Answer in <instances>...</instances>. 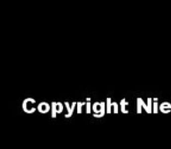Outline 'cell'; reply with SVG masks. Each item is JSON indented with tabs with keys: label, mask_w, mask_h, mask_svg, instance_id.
<instances>
[{
	"label": "cell",
	"mask_w": 171,
	"mask_h": 149,
	"mask_svg": "<svg viewBox=\"0 0 171 149\" xmlns=\"http://www.w3.org/2000/svg\"><path fill=\"white\" fill-rule=\"evenodd\" d=\"M142 107L147 114H151L152 112V99L149 97L147 99V104H146L144 100L141 97L137 99V113L141 114L142 112Z\"/></svg>",
	"instance_id": "6da1fadb"
},
{
	"label": "cell",
	"mask_w": 171,
	"mask_h": 149,
	"mask_svg": "<svg viewBox=\"0 0 171 149\" xmlns=\"http://www.w3.org/2000/svg\"><path fill=\"white\" fill-rule=\"evenodd\" d=\"M64 104H65V107H66L67 111H68V113L66 114H65L64 115V117L66 118H71V117L73 114L74 110H75L76 107L77 102H76V101L72 102V104H71V106H70L69 103L68 101H65Z\"/></svg>",
	"instance_id": "7a4b0ae2"
},
{
	"label": "cell",
	"mask_w": 171,
	"mask_h": 149,
	"mask_svg": "<svg viewBox=\"0 0 171 149\" xmlns=\"http://www.w3.org/2000/svg\"><path fill=\"white\" fill-rule=\"evenodd\" d=\"M51 109L50 104L46 101L41 102L37 106V110L41 114H46L49 112Z\"/></svg>",
	"instance_id": "3957f363"
},
{
	"label": "cell",
	"mask_w": 171,
	"mask_h": 149,
	"mask_svg": "<svg viewBox=\"0 0 171 149\" xmlns=\"http://www.w3.org/2000/svg\"><path fill=\"white\" fill-rule=\"evenodd\" d=\"M160 110L162 113L168 114L171 111V104L169 102H164L160 106Z\"/></svg>",
	"instance_id": "277c9868"
},
{
	"label": "cell",
	"mask_w": 171,
	"mask_h": 149,
	"mask_svg": "<svg viewBox=\"0 0 171 149\" xmlns=\"http://www.w3.org/2000/svg\"><path fill=\"white\" fill-rule=\"evenodd\" d=\"M31 103L33 104H34L36 103V100L33 99V98H31V97H28V98H26L22 102V109L23 111L27 113V114H29V109H28L27 108V104L28 103Z\"/></svg>",
	"instance_id": "5b68a950"
},
{
	"label": "cell",
	"mask_w": 171,
	"mask_h": 149,
	"mask_svg": "<svg viewBox=\"0 0 171 149\" xmlns=\"http://www.w3.org/2000/svg\"><path fill=\"white\" fill-rule=\"evenodd\" d=\"M129 105V102L126 101V99L123 98L120 101V106H121V112L123 114H128L129 110L126 109V106Z\"/></svg>",
	"instance_id": "8992f818"
},
{
	"label": "cell",
	"mask_w": 171,
	"mask_h": 149,
	"mask_svg": "<svg viewBox=\"0 0 171 149\" xmlns=\"http://www.w3.org/2000/svg\"><path fill=\"white\" fill-rule=\"evenodd\" d=\"M51 117L52 118H56L57 113V102L52 101L51 102Z\"/></svg>",
	"instance_id": "52a82bcc"
},
{
	"label": "cell",
	"mask_w": 171,
	"mask_h": 149,
	"mask_svg": "<svg viewBox=\"0 0 171 149\" xmlns=\"http://www.w3.org/2000/svg\"><path fill=\"white\" fill-rule=\"evenodd\" d=\"M153 107L152 112L154 114H157L158 112V99L157 97L153 98Z\"/></svg>",
	"instance_id": "ba28073f"
},
{
	"label": "cell",
	"mask_w": 171,
	"mask_h": 149,
	"mask_svg": "<svg viewBox=\"0 0 171 149\" xmlns=\"http://www.w3.org/2000/svg\"><path fill=\"white\" fill-rule=\"evenodd\" d=\"M112 100L110 97L107 98L106 100V112L108 114L111 113V107L112 106Z\"/></svg>",
	"instance_id": "9c48e42d"
},
{
	"label": "cell",
	"mask_w": 171,
	"mask_h": 149,
	"mask_svg": "<svg viewBox=\"0 0 171 149\" xmlns=\"http://www.w3.org/2000/svg\"><path fill=\"white\" fill-rule=\"evenodd\" d=\"M86 103L85 102H81V101H78L77 102L76 104V108H77V113L78 114H81L82 113V107L86 104Z\"/></svg>",
	"instance_id": "30bf717a"
},
{
	"label": "cell",
	"mask_w": 171,
	"mask_h": 149,
	"mask_svg": "<svg viewBox=\"0 0 171 149\" xmlns=\"http://www.w3.org/2000/svg\"><path fill=\"white\" fill-rule=\"evenodd\" d=\"M86 114H90L91 112V101H87L86 103Z\"/></svg>",
	"instance_id": "8fae6325"
},
{
	"label": "cell",
	"mask_w": 171,
	"mask_h": 149,
	"mask_svg": "<svg viewBox=\"0 0 171 149\" xmlns=\"http://www.w3.org/2000/svg\"><path fill=\"white\" fill-rule=\"evenodd\" d=\"M63 109V106L61 102H57V113L60 114Z\"/></svg>",
	"instance_id": "7c38bea8"
},
{
	"label": "cell",
	"mask_w": 171,
	"mask_h": 149,
	"mask_svg": "<svg viewBox=\"0 0 171 149\" xmlns=\"http://www.w3.org/2000/svg\"><path fill=\"white\" fill-rule=\"evenodd\" d=\"M112 106L114 107V114H118L119 111V108H118V104L116 102H112Z\"/></svg>",
	"instance_id": "4fadbf2b"
},
{
	"label": "cell",
	"mask_w": 171,
	"mask_h": 149,
	"mask_svg": "<svg viewBox=\"0 0 171 149\" xmlns=\"http://www.w3.org/2000/svg\"><path fill=\"white\" fill-rule=\"evenodd\" d=\"M91 98L90 97H87L86 98V101H91Z\"/></svg>",
	"instance_id": "5bb4252c"
}]
</instances>
